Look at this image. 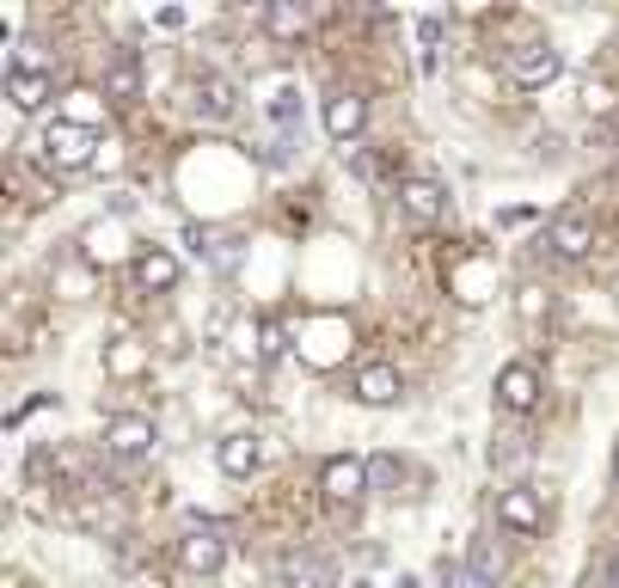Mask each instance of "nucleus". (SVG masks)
Returning a JSON list of instances; mask_svg holds the SVG:
<instances>
[{
    "mask_svg": "<svg viewBox=\"0 0 619 588\" xmlns=\"http://www.w3.org/2000/svg\"><path fill=\"white\" fill-rule=\"evenodd\" d=\"M98 154H105V141H98V129L62 124V117L37 129V160H44L49 172H80V166H98Z\"/></svg>",
    "mask_w": 619,
    "mask_h": 588,
    "instance_id": "obj_1",
    "label": "nucleus"
},
{
    "mask_svg": "<svg viewBox=\"0 0 619 588\" xmlns=\"http://www.w3.org/2000/svg\"><path fill=\"white\" fill-rule=\"evenodd\" d=\"M160 442L154 418H141V411H117V418H105V454L110 460H148Z\"/></svg>",
    "mask_w": 619,
    "mask_h": 588,
    "instance_id": "obj_2",
    "label": "nucleus"
},
{
    "mask_svg": "<svg viewBox=\"0 0 619 588\" xmlns=\"http://www.w3.org/2000/svg\"><path fill=\"white\" fill-rule=\"evenodd\" d=\"M497 527H510V533H540L546 527V503L534 484H510V491H497Z\"/></svg>",
    "mask_w": 619,
    "mask_h": 588,
    "instance_id": "obj_3",
    "label": "nucleus"
},
{
    "mask_svg": "<svg viewBox=\"0 0 619 588\" xmlns=\"http://www.w3.org/2000/svg\"><path fill=\"white\" fill-rule=\"evenodd\" d=\"M510 80L515 86H552L558 74H564V56H558L552 44H522V49H510Z\"/></svg>",
    "mask_w": 619,
    "mask_h": 588,
    "instance_id": "obj_4",
    "label": "nucleus"
},
{
    "mask_svg": "<svg viewBox=\"0 0 619 588\" xmlns=\"http://www.w3.org/2000/svg\"><path fill=\"white\" fill-rule=\"evenodd\" d=\"M319 491H326V503H357V496L369 491V460L331 454V460L319 466Z\"/></svg>",
    "mask_w": 619,
    "mask_h": 588,
    "instance_id": "obj_5",
    "label": "nucleus"
},
{
    "mask_svg": "<svg viewBox=\"0 0 619 588\" xmlns=\"http://www.w3.org/2000/svg\"><path fill=\"white\" fill-rule=\"evenodd\" d=\"M362 129H369V98L350 93V86H338V93L326 98V136L338 141V148H350Z\"/></svg>",
    "mask_w": 619,
    "mask_h": 588,
    "instance_id": "obj_6",
    "label": "nucleus"
},
{
    "mask_svg": "<svg viewBox=\"0 0 619 588\" xmlns=\"http://www.w3.org/2000/svg\"><path fill=\"white\" fill-rule=\"evenodd\" d=\"M546 246L558 251V258H588V246H595V227H588L583 209H558L552 221H546Z\"/></svg>",
    "mask_w": 619,
    "mask_h": 588,
    "instance_id": "obj_7",
    "label": "nucleus"
},
{
    "mask_svg": "<svg viewBox=\"0 0 619 588\" xmlns=\"http://www.w3.org/2000/svg\"><path fill=\"white\" fill-rule=\"evenodd\" d=\"M178 564H185L190 576H215L221 564H227V540H221L215 527H190L185 540H178Z\"/></svg>",
    "mask_w": 619,
    "mask_h": 588,
    "instance_id": "obj_8",
    "label": "nucleus"
},
{
    "mask_svg": "<svg viewBox=\"0 0 619 588\" xmlns=\"http://www.w3.org/2000/svg\"><path fill=\"white\" fill-rule=\"evenodd\" d=\"M399 209L411 221H423V227H435V221L448 215V190L435 185V178H399Z\"/></svg>",
    "mask_w": 619,
    "mask_h": 588,
    "instance_id": "obj_9",
    "label": "nucleus"
},
{
    "mask_svg": "<svg viewBox=\"0 0 619 588\" xmlns=\"http://www.w3.org/2000/svg\"><path fill=\"white\" fill-rule=\"evenodd\" d=\"M215 460H221V472H227V479H252V472L264 466V442L252 430H227L215 442Z\"/></svg>",
    "mask_w": 619,
    "mask_h": 588,
    "instance_id": "obj_10",
    "label": "nucleus"
},
{
    "mask_svg": "<svg viewBox=\"0 0 619 588\" xmlns=\"http://www.w3.org/2000/svg\"><path fill=\"white\" fill-rule=\"evenodd\" d=\"M497 399H503V411H534V404H540V368H534V362L497 368Z\"/></svg>",
    "mask_w": 619,
    "mask_h": 588,
    "instance_id": "obj_11",
    "label": "nucleus"
},
{
    "mask_svg": "<svg viewBox=\"0 0 619 588\" xmlns=\"http://www.w3.org/2000/svg\"><path fill=\"white\" fill-rule=\"evenodd\" d=\"M80 258H86V263H117V258H129L124 221H93V227L80 233Z\"/></svg>",
    "mask_w": 619,
    "mask_h": 588,
    "instance_id": "obj_12",
    "label": "nucleus"
},
{
    "mask_svg": "<svg viewBox=\"0 0 619 588\" xmlns=\"http://www.w3.org/2000/svg\"><path fill=\"white\" fill-rule=\"evenodd\" d=\"M357 399L362 404H393V399H399V368L381 362V356L362 362V368H357Z\"/></svg>",
    "mask_w": 619,
    "mask_h": 588,
    "instance_id": "obj_13",
    "label": "nucleus"
},
{
    "mask_svg": "<svg viewBox=\"0 0 619 588\" xmlns=\"http://www.w3.org/2000/svg\"><path fill=\"white\" fill-rule=\"evenodd\" d=\"M105 86H68L62 93V124H80V129H98L105 124Z\"/></svg>",
    "mask_w": 619,
    "mask_h": 588,
    "instance_id": "obj_14",
    "label": "nucleus"
},
{
    "mask_svg": "<svg viewBox=\"0 0 619 588\" xmlns=\"http://www.w3.org/2000/svg\"><path fill=\"white\" fill-rule=\"evenodd\" d=\"M105 98H110V105H136V98H141V62L129 56V49H117V56H110V68H105Z\"/></svg>",
    "mask_w": 619,
    "mask_h": 588,
    "instance_id": "obj_15",
    "label": "nucleus"
},
{
    "mask_svg": "<svg viewBox=\"0 0 619 588\" xmlns=\"http://www.w3.org/2000/svg\"><path fill=\"white\" fill-rule=\"evenodd\" d=\"M136 282L141 289H172L178 282V258L166 246H141L136 251Z\"/></svg>",
    "mask_w": 619,
    "mask_h": 588,
    "instance_id": "obj_16",
    "label": "nucleus"
},
{
    "mask_svg": "<svg viewBox=\"0 0 619 588\" xmlns=\"http://www.w3.org/2000/svg\"><path fill=\"white\" fill-rule=\"evenodd\" d=\"M233 105H240V98H233V86H227L221 74H202V80H197V110L209 117V124H227Z\"/></svg>",
    "mask_w": 619,
    "mask_h": 588,
    "instance_id": "obj_17",
    "label": "nucleus"
},
{
    "mask_svg": "<svg viewBox=\"0 0 619 588\" xmlns=\"http://www.w3.org/2000/svg\"><path fill=\"white\" fill-rule=\"evenodd\" d=\"M307 25H313V13H307V7H294V0L264 7V32L282 37V44H289V37H307Z\"/></svg>",
    "mask_w": 619,
    "mask_h": 588,
    "instance_id": "obj_18",
    "label": "nucleus"
},
{
    "mask_svg": "<svg viewBox=\"0 0 619 588\" xmlns=\"http://www.w3.org/2000/svg\"><path fill=\"white\" fill-rule=\"evenodd\" d=\"M141 368H148V350H141L136 338H110V343H105V374H117V380H136Z\"/></svg>",
    "mask_w": 619,
    "mask_h": 588,
    "instance_id": "obj_19",
    "label": "nucleus"
},
{
    "mask_svg": "<svg viewBox=\"0 0 619 588\" xmlns=\"http://www.w3.org/2000/svg\"><path fill=\"white\" fill-rule=\"evenodd\" d=\"M7 98H13V110H44L49 105V74H7Z\"/></svg>",
    "mask_w": 619,
    "mask_h": 588,
    "instance_id": "obj_20",
    "label": "nucleus"
},
{
    "mask_svg": "<svg viewBox=\"0 0 619 588\" xmlns=\"http://www.w3.org/2000/svg\"><path fill=\"white\" fill-rule=\"evenodd\" d=\"M282 576H289L294 588H326V564H319L313 552H289L282 557Z\"/></svg>",
    "mask_w": 619,
    "mask_h": 588,
    "instance_id": "obj_21",
    "label": "nucleus"
},
{
    "mask_svg": "<svg viewBox=\"0 0 619 588\" xmlns=\"http://www.w3.org/2000/svg\"><path fill=\"white\" fill-rule=\"evenodd\" d=\"M466 571H472V588H497V576H503V552H497L491 540H479V545H472V564H466Z\"/></svg>",
    "mask_w": 619,
    "mask_h": 588,
    "instance_id": "obj_22",
    "label": "nucleus"
},
{
    "mask_svg": "<svg viewBox=\"0 0 619 588\" xmlns=\"http://www.w3.org/2000/svg\"><path fill=\"white\" fill-rule=\"evenodd\" d=\"M515 313H522L527 326H540L546 313H552V294H546L540 282H522V294H515Z\"/></svg>",
    "mask_w": 619,
    "mask_h": 588,
    "instance_id": "obj_23",
    "label": "nucleus"
},
{
    "mask_svg": "<svg viewBox=\"0 0 619 588\" xmlns=\"http://www.w3.org/2000/svg\"><path fill=\"white\" fill-rule=\"evenodd\" d=\"M282 350H289V331H282L277 319H264V331H258V362H277Z\"/></svg>",
    "mask_w": 619,
    "mask_h": 588,
    "instance_id": "obj_24",
    "label": "nucleus"
},
{
    "mask_svg": "<svg viewBox=\"0 0 619 588\" xmlns=\"http://www.w3.org/2000/svg\"><path fill=\"white\" fill-rule=\"evenodd\" d=\"M405 472H399V460H393V454H374L369 460V484H381V491H387V484H399Z\"/></svg>",
    "mask_w": 619,
    "mask_h": 588,
    "instance_id": "obj_25",
    "label": "nucleus"
},
{
    "mask_svg": "<svg viewBox=\"0 0 619 588\" xmlns=\"http://www.w3.org/2000/svg\"><path fill=\"white\" fill-rule=\"evenodd\" d=\"M491 466H510L515 472V466H527V448L515 442V435H503V448H491Z\"/></svg>",
    "mask_w": 619,
    "mask_h": 588,
    "instance_id": "obj_26",
    "label": "nucleus"
},
{
    "mask_svg": "<svg viewBox=\"0 0 619 588\" xmlns=\"http://www.w3.org/2000/svg\"><path fill=\"white\" fill-rule=\"evenodd\" d=\"M154 25H160V32H185V7H160Z\"/></svg>",
    "mask_w": 619,
    "mask_h": 588,
    "instance_id": "obj_27",
    "label": "nucleus"
},
{
    "mask_svg": "<svg viewBox=\"0 0 619 588\" xmlns=\"http://www.w3.org/2000/svg\"><path fill=\"white\" fill-rule=\"evenodd\" d=\"M418 37H423V44H442V13H423Z\"/></svg>",
    "mask_w": 619,
    "mask_h": 588,
    "instance_id": "obj_28",
    "label": "nucleus"
},
{
    "mask_svg": "<svg viewBox=\"0 0 619 588\" xmlns=\"http://www.w3.org/2000/svg\"><path fill=\"white\" fill-rule=\"evenodd\" d=\"M583 98H588V110H607V105H614V93H607V86H588Z\"/></svg>",
    "mask_w": 619,
    "mask_h": 588,
    "instance_id": "obj_29",
    "label": "nucleus"
},
{
    "mask_svg": "<svg viewBox=\"0 0 619 588\" xmlns=\"http://www.w3.org/2000/svg\"><path fill=\"white\" fill-rule=\"evenodd\" d=\"M607 588H619V557H614V564H607Z\"/></svg>",
    "mask_w": 619,
    "mask_h": 588,
    "instance_id": "obj_30",
    "label": "nucleus"
},
{
    "mask_svg": "<svg viewBox=\"0 0 619 588\" xmlns=\"http://www.w3.org/2000/svg\"><path fill=\"white\" fill-rule=\"evenodd\" d=\"M614 479H619V448H614Z\"/></svg>",
    "mask_w": 619,
    "mask_h": 588,
    "instance_id": "obj_31",
    "label": "nucleus"
}]
</instances>
